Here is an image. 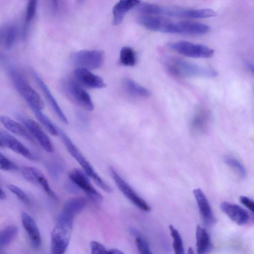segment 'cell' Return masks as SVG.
Masks as SVG:
<instances>
[{"mask_svg": "<svg viewBox=\"0 0 254 254\" xmlns=\"http://www.w3.org/2000/svg\"><path fill=\"white\" fill-rule=\"evenodd\" d=\"M137 11L140 14L190 18H208L216 15L215 11L209 8L193 9L168 7L146 2H140L137 6Z\"/></svg>", "mask_w": 254, "mask_h": 254, "instance_id": "6da1fadb", "label": "cell"}, {"mask_svg": "<svg viewBox=\"0 0 254 254\" xmlns=\"http://www.w3.org/2000/svg\"><path fill=\"white\" fill-rule=\"evenodd\" d=\"M137 21L143 27L153 31L183 35L186 32V21H173L161 16L138 14Z\"/></svg>", "mask_w": 254, "mask_h": 254, "instance_id": "7a4b0ae2", "label": "cell"}, {"mask_svg": "<svg viewBox=\"0 0 254 254\" xmlns=\"http://www.w3.org/2000/svg\"><path fill=\"white\" fill-rule=\"evenodd\" d=\"M167 68L173 74L180 77H214L217 72L209 67L181 59H174L167 64Z\"/></svg>", "mask_w": 254, "mask_h": 254, "instance_id": "3957f363", "label": "cell"}, {"mask_svg": "<svg viewBox=\"0 0 254 254\" xmlns=\"http://www.w3.org/2000/svg\"><path fill=\"white\" fill-rule=\"evenodd\" d=\"M58 131L59 135H60L67 151L83 168L84 172L90 177L102 190L107 193H111L112 191V188L94 170L90 163L72 142L68 136L59 128H58Z\"/></svg>", "mask_w": 254, "mask_h": 254, "instance_id": "277c9868", "label": "cell"}, {"mask_svg": "<svg viewBox=\"0 0 254 254\" xmlns=\"http://www.w3.org/2000/svg\"><path fill=\"white\" fill-rule=\"evenodd\" d=\"M9 74L14 87L24 98L30 107L42 110L45 106L42 98L28 84L24 75L18 70L13 67L9 69Z\"/></svg>", "mask_w": 254, "mask_h": 254, "instance_id": "5b68a950", "label": "cell"}, {"mask_svg": "<svg viewBox=\"0 0 254 254\" xmlns=\"http://www.w3.org/2000/svg\"><path fill=\"white\" fill-rule=\"evenodd\" d=\"M70 59L77 68L95 69L102 65L104 53L98 50H81L73 53L70 56Z\"/></svg>", "mask_w": 254, "mask_h": 254, "instance_id": "8992f818", "label": "cell"}, {"mask_svg": "<svg viewBox=\"0 0 254 254\" xmlns=\"http://www.w3.org/2000/svg\"><path fill=\"white\" fill-rule=\"evenodd\" d=\"M169 47L185 56L193 58H209L213 56L214 50L205 45L181 41L171 43Z\"/></svg>", "mask_w": 254, "mask_h": 254, "instance_id": "52a82bcc", "label": "cell"}, {"mask_svg": "<svg viewBox=\"0 0 254 254\" xmlns=\"http://www.w3.org/2000/svg\"><path fill=\"white\" fill-rule=\"evenodd\" d=\"M65 93L76 103L87 111L94 110V104L89 94L74 79L65 78L63 82Z\"/></svg>", "mask_w": 254, "mask_h": 254, "instance_id": "ba28073f", "label": "cell"}, {"mask_svg": "<svg viewBox=\"0 0 254 254\" xmlns=\"http://www.w3.org/2000/svg\"><path fill=\"white\" fill-rule=\"evenodd\" d=\"M108 172L120 191L132 203L143 211L150 210L151 208L149 204L136 192L113 167H109Z\"/></svg>", "mask_w": 254, "mask_h": 254, "instance_id": "9c48e42d", "label": "cell"}, {"mask_svg": "<svg viewBox=\"0 0 254 254\" xmlns=\"http://www.w3.org/2000/svg\"><path fill=\"white\" fill-rule=\"evenodd\" d=\"M72 227L57 222L51 234V254H64Z\"/></svg>", "mask_w": 254, "mask_h": 254, "instance_id": "30bf717a", "label": "cell"}, {"mask_svg": "<svg viewBox=\"0 0 254 254\" xmlns=\"http://www.w3.org/2000/svg\"><path fill=\"white\" fill-rule=\"evenodd\" d=\"M68 178L92 202L98 204L102 201V196L92 186L88 176L84 172L77 169H73L69 173Z\"/></svg>", "mask_w": 254, "mask_h": 254, "instance_id": "8fae6325", "label": "cell"}, {"mask_svg": "<svg viewBox=\"0 0 254 254\" xmlns=\"http://www.w3.org/2000/svg\"><path fill=\"white\" fill-rule=\"evenodd\" d=\"M17 118L26 128L33 138L36 139L45 150L48 152L53 151V146L50 138L37 123L20 114L17 115Z\"/></svg>", "mask_w": 254, "mask_h": 254, "instance_id": "7c38bea8", "label": "cell"}, {"mask_svg": "<svg viewBox=\"0 0 254 254\" xmlns=\"http://www.w3.org/2000/svg\"><path fill=\"white\" fill-rule=\"evenodd\" d=\"M24 179L28 182L40 187L46 194L55 200L58 197L50 188L43 174L38 169L30 166H24L21 169Z\"/></svg>", "mask_w": 254, "mask_h": 254, "instance_id": "4fadbf2b", "label": "cell"}, {"mask_svg": "<svg viewBox=\"0 0 254 254\" xmlns=\"http://www.w3.org/2000/svg\"><path fill=\"white\" fill-rule=\"evenodd\" d=\"M87 201L81 196L72 198L64 204L58 221L72 226L74 217L86 206Z\"/></svg>", "mask_w": 254, "mask_h": 254, "instance_id": "5bb4252c", "label": "cell"}, {"mask_svg": "<svg viewBox=\"0 0 254 254\" xmlns=\"http://www.w3.org/2000/svg\"><path fill=\"white\" fill-rule=\"evenodd\" d=\"M0 141L2 147H6L29 160H35L37 159L23 144L6 132L0 130Z\"/></svg>", "mask_w": 254, "mask_h": 254, "instance_id": "9a60e30c", "label": "cell"}, {"mask_svg": "<svg viewBox=\"0 0 254 254\" xmlns=\"http://www.w3.org/2000/svg\"><path fill=\"white\" fill-rule=\"evenodd\" d=\"M74 77L81 85L92 89H101L106 86L102 78L89 70L77 68L74 72Z\"/></svg>", "mask_w": 254, "mask_h": 254, "instance_id": "2e32d148", "label": "cell"}, {"mask_svg": "<svg viewBox=\"0 0 254 254\" xmlns=\"http://www.w3.org/2000/svg\"><path fill=\"white\" fill-rule=\"evenodd\" d=\"M220 207L230 219L239 225H244L249 220L248 212L238 205L223 201L220 203Z\"/></svg>", "mask_w": 254, "mask_h": 254, "instance_id": "e0dca14e", "label": "cell"}, {"mask_svg": "<svg viewBox=\"0 0 254 254\" xmlns=\"http://www.w3.org/2000/svg\"><path fill=\"white\" fill-rule=\"evenodd\" d=\"M193 193L203 221L207 225H212L215 222V218L209 203L203 191L197 188L193 190Z\"/></svg>", "mask_w": 254, "mask_h": 254, "instance_id": "ac0fdd59", "label": "cell"}, {"mask_svg": "<svg viewBox=\"0 0 254 254\" xmlns=\"http://www.w3.org/2000/svg\"><path fill=\"white\" fill-rule=\"evenodd\" d=\"M33 75L34 80L39 85L43 93L44 94L47 101L56 114L59 119L64 124H68L67 119L65 116L62 110L56 100L52 95L48 87L43 81V80L40 78V77L37 74V73L33 71Z\"/></svg>", "mask_w": 254, "mask_h": 254, "instance_id": "d6986e66", "label": "cell"}, {"mask_svg": "<svg viewBox=\"0 0 254 254\" xmlns=\"http://www.w3.org/2000/svg\"><path fill=\"white\" fill-rule=\"evenodd\" d=\"M21 219L22 225L26 231L32 246L39 248L41 244L40 233L34 220L27 213L22 212Z\"/></svg>", "mask_w": 254, "mask_h": 254, "instance_id": "ffe728a7", "label": "cell"}, {"mask_svg": "<svg viewBox=\"0 0 254 254\" xmlns=\"http://www.w3.org/2000/svg\"><path fill=\"white\" fill-rule=\"evenodd\" d=\"M17 33L16 26L12 23L0 25V45L6 50L11 49L15 44Z\"/></svg>", "mask_w": 254, "mask_h": 254, "instance_id": "44dd1931", "label": "cell"}, {"mask_svg": "<svg viewBox=\"0 0 254 254\" xmlns=\"http://www.w3.org/2000/svg\"><path fill=\"white\" fill-rule=\"evenodd\" d=\"M140 1L135 0H121L117 2L113 8V24H121L128 11L136 6Z\"/></svg>", "mask_w": 254, "mask_h": 254, "instance_id": "7402d4cb", "label": "cell"}, {"mask_svg": "<svg viewBox=\"0 0 254 254\" xmlns=\"http://www.w3.org/2000/svg\"><path fill=\"white\" fill-rule=\"evenodd\" d=\"M0 122L10 132L33 142L34 139L24 125L5 116H0Z\"/></svg>", "mask_w": 254, "mask_h": 254, "instance_id": "603a6c76", "label": "cell"}, {"mask_svg": "<svg viewBox=\"0 0 254 254\" xmlns=\"http://www.w3.org/2000/svg\"><path fill=\"white\" fill-rule=\"evenodd\" d=\"M196 251L197 254H207L210 250L211 242L207 231L198 225L196 229Z\"/></svg>", "mask_w": 254, "mask_h": 254, "instance_id": "cb8c5ba5", "label": "cell"}, {"mask_svg": "<svg viewBox=\"0 0 254 254\" xmlns=\"http://www.w3.org/2000/svg\"><path fill=\"white\" fill-rule=\"evenodd\" d=\"M123 87L129 94L140 97H148L150 95V91L129 78L123 81Z\"/></svg>", "mask_w": 254, "mask_h": 254, "instance_id": "d4e9b609", "label": "cell"}, {"mask_svg": "<svg viewBox=\"0 0 254 254\" xmlns=\"http://www.w3.org/2000/svg\"><path fill=\"white\" fill-rule=\"evenodd\" d=\"M31 108L37 120L51 134L54 136L59 135L58 127L55 126L50 119L43 113L41 110L36 108Z\"/></svg>", "mask_w": 254, "mask_h": 254, "instance_id": "484cf974", "label": "cell"}, {"mask_svg": "<svg viewBox=\"0 0 254 254\" xmlns=\"http://www.w3.org/2000/svg\"><path fill=\"white\" fill-rule=\"evenodd\" d=\"M18 232L16 226H7L0 231V249L9 245L16 237Z\"/></svg>", "mask_w": 254, "mask_h": 254, "instance_id": "4316f807", "label": "cell"}, {"mask_svg": "<svg viewBox=\"0 0 254 254\" xmlns=\"http://www.w3.org/2000/svg\"><path fill=\"white\" fill-rule=\"evenodd\" d=\"M208 114L206 111L201 110L193 118L192 126L197 131H203L205 129L208 122Z\"/></svg>", "mask_w": 254, "mask_h": 254, "instance_id": "83f0119b", "label": "cell"}, {"mask_svg": "<svg viewBox=\"0 0 254 254\" xmlns=\"http://www.w3.org/2000/svg\"><path fill=\"white\" fill-rule=\"evenodd\" d=\"M120 60L121 63L125 66H134L136 61L134 51L129 47H123L120 53Z\"/></svg>", "mask_w": 254, "mask_h": 254, "instance_id": "f1b7e54d", "label": "cell"}, {"mask_svg": "<svg viewBox=\"0 0 254 254\" xmlns=\"http://www.w3.org/2000/svg\"><path fill=\"white\" fill-rule=\"evenodd\" d=\"M225 163L231 168L240 177L244 178L246 171L244 165L236 158L231 156H226L224 158Z\"/></svg>", "mask_w": 254, "mask_h": 254, "instance_id": "f546056e", "label": "cell"}, {"mask_svg": "<svg viewBox=\"0 0 254 254\" xmlns=\"http://www.w3.org/2000/svg\"><path fill=\"white\" fill-rule=\"evenodd\" d=\"M173 239V247L175 254H186L182 237L178 231L172 225L169 226Z\"/></svg>", "mask_w": 254, "mask_h": 254, "instance_id": "4dcf8cb0", "label": "cell"}, {"mask_svg": "<svg viewBox=\"0 0 254 254\" xmlns=\"http://www.w3.org/2000/svg\"><path fill=\"white\" fill-rule=\"evenodd\" d=\"M37 0H30L28 1L25 11V25L23 30V37L26 36L27 28L33 19L37 10Z\"/></svg>", "mask_w": 254, "mask_h": 254, "instance_id": "1f68e13d", "label": "cell"}, {"mask_svg": "<svg viewBox=\"0 0 254 254\" xmlns=\"http://www.w3.org/2000/svg\"><path fill=\"white\" fill-rule=\"evenodd\" d=\"M8 190L14 194L21 202L26 205L30 204V200L27 195L18 187L9 184L7 186Z\"/></svg>", "mask_w": 254, "mask_h": 254, "instance_id": "d6a6232c", "label": "cell"}, {"mask_svg": "<svg viewBox=\"0 0 254 254\" xmlns=\"http://www.w3.org/2000/svg\"><path fill=\"white\" fill-rule=\"evenodd\" d=\"M17 169V165L0 152V170L15 171Z\"/></svg>", "mask_w": 254, "mask_h": 254, "instance_id": "836d02e7", "label": "cell"}, {"mask_svg": "<svg viewBox=\"0 0 254 254\" xmlns=\"http://www.w3.org/2000/svg\"><path fill=\"white\" fill-rule=\"evenodd\" d=\"M135 244L140 254H152L150 251L148 243L141 236H136Z\"/></svg>", "mask_w": 254, "mask_h": 254, "instance_id": "e575fe53", "label": "cell"}, {"mask_svg": "<svg viewBox=\"0 0 254 254\" xmlns=\"http://www.w3.org/2000/svg\"><path fill=\"white\" fill-rule=\"evenodd\" d=\"M91 254H111L110 251H108L101 244L96 241L90 243Z\"/></svg>", "mask_w": 254, "mask_h": 254, "instance_id": "d590c367", "label": "cell"}, {"mask_svg": "<svg viewBox=\"0 0 254 254\" xmlns=\"http://www.w3.org/2000/svg\"><path fill=\"white\" fill-rule=\"evenodd\" d=\"M240 201L252 212H254V203L252 199L246 196H241L240 197Z\"/></svg>", "mask_w": 254, "mask_h": 254, "instance_id": "8d00e7d4", "label": "cell"}, {"mask_svg": "<svg viewBox=\"0 0 254 254\" xmlns=\"http://www.w3.org/2000/svg\"><path fill=\"white\" fill-rule=\"evenodd\" d=\"M111 254H124L122 251L117 249L110 250Z\"/></svg>", "mask_w": 254, "mask_h": 254, "instance_id": "74e56055", "label": "cell"}, {"mask_svg": "<svg viewBox=\"0 0 254 254\" xmlns=\"http://www.w3.org/2000/svg\"><path fill=\"white\" fill-rule=\"evenodd\" d=\"M5 197V193L0 187V199H4Z\"/></svg>", "mask_w": 254, "mask_h": 254, "instance_id": "f35d334b", "label": "cell"}, {"mask_svg": "<svg viewBox=\"0 0 254 254\" xmlns=\"http://www.w3.org/2000/svg\"><path fill=\"white\" fill-rule=\"evenodd\" d=\"M246 65L247 67L248 68V69L250 71L253 72V71H254L253 65L250 63H247Z\"/></svg>", "mask_w": 254, "mask_h": 254, "instance_id": "ab89813d", "label": "cell"}, {"mask_svg": "<svg viewBox=\"0 0 254 254\" xmlns=\"http://www.w3.org/2000/svg\"><path fill=\"white\" fill-rule=\"evenodd\" d=\"M188 254H194L193 250L191 247H190L188 249Z\"/></svg>", "mask_w": 254, "mask_h": 254, "instance_id": "60d3db41", "label": "cell"}, {"mask_svg": "<svg viewBox=\"0 0 254 254\" xmlns=\"http://www.w3.org/2000/svg\"><path fill=\"white\" fill-rule=\"evenodd\" d=\"M0 147H2V144L0 141Z\"/></svg>", "mask_w": 254, "mask_h": 254, "instance_id": "b9f144b4", "label": "cell"}, {"mask_svg": "<svg viewBox=\"0 0 254 254\" xmlns=\"http://www.w3.org/2000/svg\"><path fill=\"white\" fill-rule=\"evenodd\" d=\"M0 254H1V249H0Z\"/></svg>", "mask_w": 254, "mask_h": 254, "instance_id": "7bdbcfd3", "label": "cell"}]
</instances>
